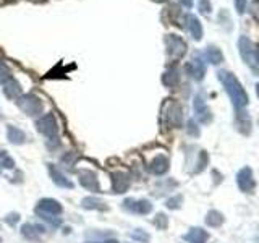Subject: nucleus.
<instances>
[{"mask_svg": "<svg viewBox=\"0 0 259 243\" xmlns=\"http://www.w3.org/2000/svg\"><path fill=\"white\" fill-rule=\"evenodd\" d=\"M219 80L222 81L224 88L227 91V94L232 99V104L235 106V109H243L248 106V94H246V91L243 89V86L240 84V81L237 80V76L230 73V71H225V70H220L219 73Z\"/></svg>", "mask_w": 259, "mask_h": 243, "instance_id": "obj_1", "label": "nucleus"}, {"mask_svg": "<svg viewBox=\"0 0 259 243\" xmlns=\"http://www.w3.org/2000/svg\"><path fill=\"white\" fill-rule=\"evenodd\" d=\"M162 119L168 128H178L181 127V120H183V114H181V107L178 102L173 99H167L162 106Z\"/></svg>", "mask_w": 259, "mask_h": 243, "instance_id": "obj_2", "label": "nucleus"}, {"mask_svg": "<svg viewBox=\"0 0 259 243\" xmlns=\"http://www.w3.org/2000/svg\"><path fill=\"white\" fill-rule=\"evenodd\" d=\"M37 130L47 138L50 143H57L58 140V127H57V120L52 114H45L44 117L37 120Z\"/></svg>", "mask_w": 259, "mask_h": 243, "instance_id": "obj_3", "label": "nucleus"}, {"mask_svg": "<svg viewBox=\"0 0 259 243\" xmlns=\"http://www.w3.org/2000/svg\"><path fill=\"white\" fill-rule=\"evenodd\" d=\"M165 45H167V54L173 60H180L181 57L186 54V42L180 36L168 34L165 36Z\"/></svg>", "mask_w": 259, "mask_h": 243, "instance_id": "obj_4", "label": "nucleus"}, {"mask_svg": "<svg viewBox=\"0 0 259 243\" xmlns=\"http://www.w3.org/2000/svg\"><path fill=\"white\" fill-rule=\"evenodd\" d=\"M18 107L23 110L26 115H39L44 110L42 102L37 99L36 96L32 94H26V96H19L18 97Z\"/></svg>", "mask_w": 259, "mask_h": 243, "instance_id": "obj_5", "label": "nucleus"}, {"mask_svg": "<svg viewBox=\"0 0 259 243\" xmlns=\"http://www.w3.org/2000/svg\"><path fill=\"white\" fill-rule=\"evenodd\" d=\"M237 183H238V188L245 193H251L253 190H255L256 182L253 179V172L250 167H243L237 174Z\"/></svg>", "mask_w": 259, "mask_h": 243, "instance_id": "obj_6", "label": "nucleus"}, {"mask_svg": "<svg viewBox=\"0 0 259 243\" xmlns=\"http://www.w3.org/2000/svg\"><path fill=\"white\" fill-rule=\"evenodd\" d=\"M193 107H194V114H196L198 120H199L201 123H211V120H212V114H211L209 107L206 106L204 97L201 96V94H196V96H194Z\"/></svg>", "mask_w": 259, "mask_h": 243, "instance_id": "obj_7", "label": "nucleus"}, {"mask_svg": "<svg viewBox=\"0 0 259 243\" xmlns=\"http://www.w3.org/2000/svg\"><path fill=\"white\" fill-rule=\"evenodd\" d=\"M238 49H240V54H242V58L245 60V63H248L250 67L255 68V58H253L255 45H253V42L246 36H242L238 41Z\"/></svg>", "mask_w": 259, "mask_h": 243, "instance_id": "obj_8", "label": "nucleus"}, {"mask_svg": "<svg viewBox=\"0 0 259 243\" xmlns=\"http://www.w3.org/2000/svg\"><path fill=\"white\" fill-rule=\"evenodd\" d=\"M186 71L193 80L201 81L204 78V73H206V65L199 57H193V60L190 63H186Z\"/></svg>", "mask_w": 259, "mask_h": 243, "instance_id": "obj_9", "label": "nucleus"}, {"mask_svg": "<svg viewBox=\"0 0 259 243\" xmlns=\"http://www.w3.org/2000/svg\"><path fill=\"white\" fill-rule=\"evenodd\" d=\"M123 205L134 214H149L152 211V205L147 200H127Z\"/></svg>", "mask_w": 259, "mask_h": 243, "instance_id": "obj_10", "label": "nucleus"}, {"mask_svg": "<svg viewBox=\"0 0 259 243\" xmlns=\"http://www.w3.org/2000/svg\"><path fill=\"white\" fill-rule=\"evenodd\" d=\"M36 211L39 214H50V216H58L62 213V206L58 205L54 200H42L39 201V205L36 208Z\"/></svg>", "mask_w": 259, "mask_h": 243, "instance_id": "obj_11", "label": "nucleus"}, {"mask_svg": "<svg viewBox=\"0 0 259 243\" xmlns=\"http://www.w3.org/2000/svg\"><path fill=\"white\" fill-rule=\"evenodd\" d=\"M186 26L190 34L193 36L194 41H201L203 39V24L198 19V16L194 15H186Z\"/></svg>", "mask_w": 259, "mask_h": 243, "instance_id": "obj_12", "label": "nucleus"}, {"mask_svg": "<svg viewBox=\"0 0 259 243\" xmlns=\"http://www.w3.org/2000/svg\"><path fill=\"white\" fill-rule=\"evenodd\" d=\"M45 229L42 226H34V224H24L21 227V234L24 235L28 240H34L37 242L39 239H41V235H44Z\"/></svg>", "mask_w": 259, "mask_h": 243, "instance_id": "obj_13", "label": "nucleus"}, {"mask_svg": "<svg viewBox=\"0 0 259 243\" xmlns=\"http://www.w3.org/2000/svg\"><path fill=\"white\" fill-rule=\"evenodd\" d=\"M149 170H151L154 175H164L167 170H168V159H167L165 156H157L151 162V166H149Z\"/></svg>", "mask_w": 259, "mask_h": 243, "instance_id": "obj_14", "label": "nucleus"}, {"mask_svg": "<svg viewBox=\"0 0 259 243\" xmlns=\"http://www.w3.org/2000/svg\"><path fill=\"white\" fill-rule=\"evenodd\" d=\"M49 174L52 177V180L55 182V185L63 187V188H73V183L65 179V175L58 172V169L54 166V164H49Z\"/></svg>", "mask_w": 259, "mask_h": 243, "instance_id": "obj_15", "label": "nucleus"}, {"mask_svg": "<svg viewBox=\"0 0 259 243\" xmlns=\"http://www.w3.org/2000/svg\"><path fill=\"white\" fill-rule=\"evenodd\" d=\"M207 239H209V234L199 227L191 229V231L185 235V240L190 242V243H206Z\"/></svg>", "mask_w": 259, "mask_h": 243, "instance_id": "obj_16", "label": "nucleus"}, {"mask_svg": "<svg viewBox=\"0 0 259 243\" xmlns=\"http://www.w3.org/2000/svg\"><path fill=\"white\" fill-rule=\"evenodd\" d=\"M3 94L8 97V99H18V97L21 96V86H19V83L15 78H11V80L5 83Z\"/></svg>", "mask_w": 259, "mask_h": 243, "instance_id": "obj_17", "label": "nucleus"}, {"mask_svg": "<svg viewBox=\"0 0 259 243\" xmlns=\"http://www.w3.org/2000/svg\"><path fill=\"white\" fill-rule=\"evenodd\" d=\"M112 183H114V192L115 193H123L130 187V177L127 174H123V172H119V174L114 175Z\"/></svg>", "mask_w": 259, "mask_h": 243, "instance_id": "obj_18", "label": "nucleus"}, {"mask_svg": "<svg viewBox=\"0 0 259 243\" xmlns=\"http://www.w3.org/2000/svg\"><path fill=\"white\" fill-rule=\"evenodd\" d=\"M80 182L84 188L91 190V192H97V190H99V182H97L96 175L93 172H83L80 175Z\"/></svg>", "mask_w": 259, "mask_h": 243, "instance_id": "obj_19", "label": "nucleus"}, {"mask_svg": "<svg viewBox=\"0 0 259 243\" xmlns=\"http://www.w3.org/2000/svg\"><path fill=\"white\" fill-rule=\"evenodd\" d=\"M204 57H206V60L209 62V63H212V65H217V63H222L224 62L222 50L217 49V47H214V45H209V47H206Z\"/></svg>", "mask_w": 259, "mask_h": 243, "instance_id": "obj_20", "label": "nucleus"}, {"mask_svg": "<svg viewBox=\"0 0 259 243\" xmlns=\"http://www.w3.org/2000/svg\"><path fill=\"white\" fill-rule=\"evenodd\" d=\"M178 81H180V73H178V68H175V67H170L168 70H165V73L162 75V83L168 88L175 86Z\"/></svg>", "mask_w": 259, "mask_h": 243, "instance_id": "obj_21", "label": "nucleus"}, {"mask_svg": "<svg viewBox=\"0 0 259 243\" xmlns=\"http://www.w3.org/2000/svg\"><path fill=\"white\" fill-rule=\"evenodd\" d=\"M6 136H8V140L10 143L13 144H19V143H23L24 141V133L19 128L16 127H8V130H6Z\"/></svg>", "mask_w": 259, "mask_h": 243, "instance_id": "obj_22", "label": "nucleus"}, {"mask_svg": "<svg viewBox=\"0 0 259 243\" xmlns=\"http://www.w3.org/2000/svg\"><path fill=\"white\" fill-rule=\"evenodd\" d=\"M224 222V216L219 211H209L206 216V224L209 227H219Z\"/></svg>", "mask_w": 259, "mask_h": 243, "instance_id": "obj_23", "label": "nucleus"}, {"mask_svg": "<svg viewBox=\"0 0 259 243\" xmlns=\"http://www.w3.org/2000/svg\"><path fill=\"white\" fill-rule=\"evenodd\" d=\"M83 206L86 209H102V211H106L107 206H104V203L99 201L97 198H86L83 201Z\"/></svg>", "mask_w": 259, "mask_h": 243, "instance_id": "obj_24", "label": "nucleus"}, {"mask_svg": "<svg viewBox=\"0 0 259 243\" xmlns=\"http://www.w3.org/2000/svg\"><path fill=\"white\" fill-rule=\"evenodd\" d=\"M0 166L5 167V169H13V166H15V162H13L11 157L2 149H0Z\"/></svg>", "mask_w": 259, "mask_h": 243, "instance_id": "obj_25", "label": "nucleus"}, {"mask_svg": "<svg viewBox=\"0 0 259 243\" xmlns=\"http://www.w3.org/2000/svg\"><path fill=\"white\" fill-rule=\"evenodd\" d=\"M8 80H11V71L5 63L0 62V83L5 84Z\"/></svg>", "mask_w": 259, "mask_h": 243, "instance_id": "obj_26", "label": "nucleus"}, {"mask_svg": "<svg viewBox=\"0 0 259 243\" xmlns=\"http://www.w3.org/2000/svg\"><path fill=\"white\" fill-rule=\"evenodd\" d=\"M181 201H183V198H181L180 195H177V196H173V198H170V200H167V208L168 209H178L180 208V205H181Z\"/></svg>", "mask_w": 259, "mask_h": 243, "instance_id": "obj_27", "label": "nucleus"}, {"mask_svg": "<svg viewBox=\"0 0 259 243\" xmlns=\"http://www.w3.org/2000/svg\"><path fill=\"white\" fill-rule=\"evenodd\" d=\"M212 10V5L209 0H199V11L203 13V15H209Z\"/></svg>", "mask_w": 259, "mask_h": 243, "instance_id": "obj_28", "label": "nucleus"}, {"mask_svg": "<svg viewBox=\"0 0 259 243\" xmlns=\"http://www.w3.org/2000/svg\"><path fill=\"white\" fill-rule=\"evenodd\" d=\"M154 224L157 226L159 229H162V231H164V229L167 227V224H168V221H167V218L164 214H157V218L154 219Z\"/></svg>", "mask_w": 259, "mask_h": 243, "instance_id": "obj_29", "label": "nucleus"}, {"mask_svg": "<svg viewBox=\"0 0 259 243\" xmlns=\"http://www.w3.org/2000/svg\"><path fill=\"white\" fill-rule=\"evenodd\" d=\"M188 133L193 135V136H198L199 135V128L196 127V123H194L193 120L188 122Z\"/></svg>", "mask_w": 259, "mask_h": 243, "instance_id": "obj_30", "label": "nucleus"}, {"mask_svg": "<svg viewBox=\"0 0 259 243\" xmlns=\"http://www.w3.org/2000/svg\"><path fill=\"white\" fill-rule=\"evenodd\" d=\"M235 8H237V11L240 13V15L245 13V10H246V0H235Z\"/></svg>", "mask_w": 259, "mask_h": 243, "instance_id": "obj_31", "label": "nucleus"}, {"mask_svg": "<svg viewBox=\"0 0 259 243\" xmlns=\"http://www.w3.org/2000/svg\"><path fill=\"white\" fill-rule=\"evenodd\" d=\"M133 239L138 240V242H147V240H149V235L144 234V232H141V231H138V232L133 234Z\"/></svg>", "mask_w": 259, "mask_h": 243, "instance_id": "obj_32", "label": "nucleus"}, {"mask_svg": "<svg viewBox=\"0 0 259 243\" xmlns=\"http://www.w3.org/2000/svg\"><path fill=\"white\" fill-rule=\"evenodd\" d=\"M180 3L183 5V6H186V8H191V6H193V0H180Z\"/></svg>", "mask_w": 259, "mask_h": 243, "instance_id": "obj_33", "label": "nucleus"}, {"mask_svg": "<svg viewBox=\"0 0 259 243\" xmlns=\"http://www.w3.org/2000/svg\"><path fill=\"white\" fill-rule=\"evenodd\" d=\"M16 221H18V216H16V214H11V216H10V219L6 218V222H10V224H15Z\"/></svg>", "mask_w": 259, "mask_h": 243, "instance_id": "obj_34", "label": "nucleus"}, {"mask_svg": "<svg viewBox=\"0 0 259 243\" xmlns=\"http://www.w3.org/2000/svg\"><path fill=\"white\" fill-rule=\"evenodd\" d=\"M253 58H255L256 63L259 65V45H258V47L255 49V54H253Z\"/></svg>", "mask_w": 259, "mask_h": 243, "instance_id": "obj_35", "label": "nucleus"}, {"mask_svg": "<svg viewBox=\"0 0 259 243\" xmlns=\"http://www.w3.org/2000/svg\"><path fill=\"white\" fill-rule=\"evenodd\" d=\"M97 243H119L117 240H104V242H97Z\"/></svg>", "mask_w": 259, "mask_h": 243, "instance_id": "obj_36", "label": "nucleus"}, {"mask_svg": "<svg viewBox=\"0 0 259 243\" xmlns=\"http://www.w3.org/2000/svg\"><path fill=\"white\" fill-rule=\"evenodd\" d=\"M256 94H258V97H259V83L256 84Z\"/></svg>", "mask_w": 259, "mask_h": 243, "instance_id": "obj_37", "label": "nucleus"}, {"mask_svg": "<svg viewBox=\"0 0 259 243\" xmlns=\"http://www.w3.org/2000/svg\"><path fill=\"white\" fill-rule=\"evenodd\" d=\"M159 2H167V0H159Z\"/></svg>", "mask_w": 259, "mask_h": 243, "instance_id": "obj_38", "label": "nucleus"}]
</instances>
